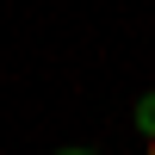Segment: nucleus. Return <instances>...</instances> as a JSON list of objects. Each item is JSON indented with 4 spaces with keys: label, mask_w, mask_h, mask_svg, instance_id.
<instances>
[{
    "label": "nucleus",
    "mask_w": 155,
    "mask_h": 155,
    "mask_svg": "<svg viewBox=\"0 0 155 155\" xmlns=\"http://www.w3.org/2000/svg\"><path fill=\"white\" fill-rule=\"evenodd\" d=\"M130 118H137V130H143V137H155V93L137 99V112H130Z\"/></svg>",
    "instance_id": "nucleus-1"
},
{
    "label": "nucleus",
    "mask_w": 155,
    "mask_h": 155,
    "mask_svg": "<svg viewBox=\"0 0 155 155\" xmlns=\"http://www.w3.org/2000/svg\"><path fill=\"white\" fill-rule=\"evenodd\" d=\"M56 155H93V149H81V143H68V149H56Z\"/></svg>",
    "instance_id": "nucleus-2"
},
{
    "label": "nucleus",
    "mask_w": 155,
    "mask_h": 155,
    "mask_svg": "<svg viewBox=\"0 0 155 155\" xmlns=\"http://www.w3.org/2000/svg\"><path fill=\"white\" fill-rule=\"evenodd\" d=\"M143 155H155V137H143Z\"/></svg>",
    "instance_id": "nucleus-3"
}]
</instances>
